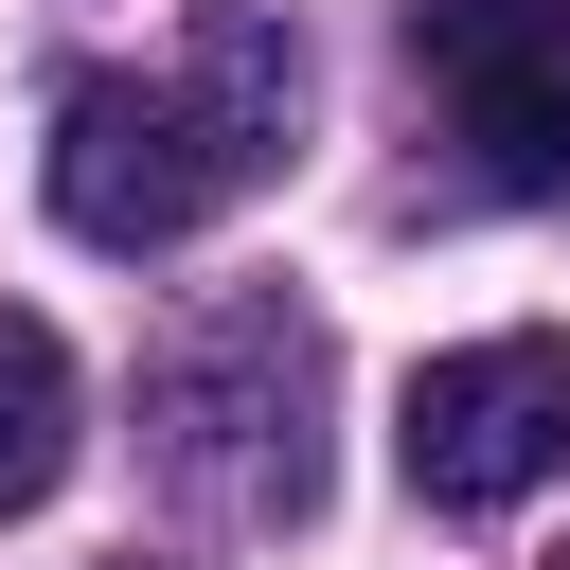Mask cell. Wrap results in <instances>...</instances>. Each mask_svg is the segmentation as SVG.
I'll use <instances>...</instances> for the list:
<instances>
[{
    "label": "cell",
    "mask_w": 570,
    "mask_h": 570,
    "mask_svg": "<svg viewBox=\"0 0 570 570\" xmlns=\"http://www.w3.org/2000/svg\"><path fill=\"white\" fill-rule=\"evenodd\" d=\"M285 142H303V18L196 0L178 71H71L53 89V214L89 249H178L232 196H267Z\"/></svg>",
    "instance_id": "cell-1"
},
{
    "label": "cell",
    "mask_w": 570,
    "mask_h": 570,
    "mask_svg": "<svg viewBox=\"0 0 570 570\" xmlns=\"http://www.w3.org/2000/svg\"><path fill=\"white\" fill-rule=\"evenodd\" d=\"M142 428H160V481H196L249 534H303L321 517V321L303 303H214L142 374Z\"/></svg>",
    "instance_id": "cell-2"
},
{
    "label": "cell",
    "mask_w": 570,
    "mask_h": 570,
    "mask_svg": "<svg viewBox=\"0 0 570 570\" xmlns=\"http://www.w3.org/2000/svg\"><path fill=\"white\" fill-rule=\"evenodd\" d=\"M410 71L481 196H570V0H410Z\"/></svg>",
    "instance_id": "cell-3"
},
{
    "label": "cell",
    "mask_w": 570,
    "mask_h": 570,
    "mask_svg": "<svg viewBox=\"0 0 570 570\" xmlns=\"http://www.w3.org/2000/svg\"><path fill=\"white\" fill-rule=\"evenodd\" d=\"M392 463H410L428 517H499V499L570 481V338H463V356H428L410 410H392Z\"/></svg>",
    "instance_id": "cell-4"
},
{
    "label": "cell",
    "mask_w": 570,
    "mask_h": 570,
    "mask_svg": "<svg viewBox=\"0 0 570 570\" xmlns=\"http://www.w3.org/2000/svg\"><path fill=\"white\" fill-rule=\"evenodd\" d=\"M71 410H89V392H71V338L0 303V517H36V499L71 481Z\"/></svg>",
    "instance_id": "cell-5"
},
{
    "label": "cell",
    "mask_w": 570,
    "mask_h": 570,
    "mask_svg": "<svg viewBox=\"0 0 570 570\" xmlns=\"http://www.w3.org/2000/svg\"><path fill=\"white\" fill-rule=\"evenodd\" d=\"M125 570H142V552H125Z\"/></svg>",
    "instance_id": "cell-6"
}]
</instances>
